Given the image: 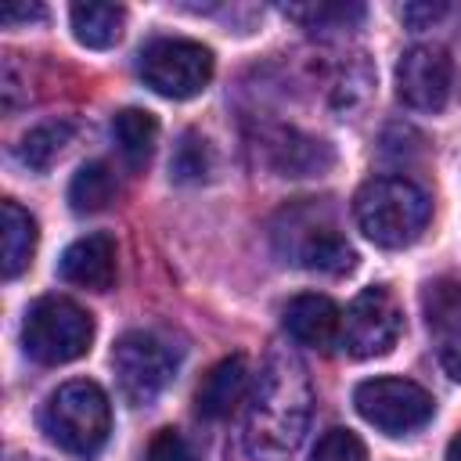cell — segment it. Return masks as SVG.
<instances>
[{"label":"cell","mask_w":461,"mask_h":461,"mask_svg":"<svg viewBox=\"0 0 461 461\" xmlns=\"http://www.w3.org/2000/svg\"><path fill=\"white\" fill-rule=\"evenodd\" d=\"M285 220H288V227L277 230V241L288 238L281 245V252L292 263L317 270V274H335V277L349 274L357 267L353 245L339 234V227L331 220H317L313 209H292V212H285Z\"/></svg>","instance_id":"obj_9"},{"label":"cell","mask_w":461,"mask_h":461,"mask_svg":"<svg viewBox=\"0 0 461 461\" xmlns=\"http://www.w3.org/2000/svg\"><path fill=\"white\" fill-rule=\"evenodd\" d=\"M18 461H36V457H18Z\"/></svg>","instance_id":"obj_28"},{"label":"cell","mask_w":461,"mask_h":461,"mask_svg":"<svg viewBox=\"0 0 461 461\" xmlns=\"http://www.w3.org/2000/svg\"><path fill=\"white\" fill-rule=\"evenodd\" d=\"M443 11H447V4H407L403 7V22L414 25V29H421L425 22H436Z\"/></svg>","instance_id":"obj_26"},{"label":"cell","mask_w":461,"mask_h":461,"mask_svg":"<svg viewBox=\"0 0 461 461\" xmlns=\"http://www.w3.org/2000/svg\"><path fill=\"white\" fill-rule=\"evenodd\" d=\"M72 137H76V122H68V119H61V122H43V126H36V130H29V133L22 137L18 158H22V166L43 173V169H50V166L61 158V151L72 144Z\"/></svg>","instance_id":"obj_19"},{"label":"cell","mask_w":461,"mask_h":461,"mask_svg":"<svg viewBox=\"0 0 461 461\" xmlns=\"http://www.w3.org/2000/svg\"><path fill=\"white\" fill-rule=\"evenodd\" d=\"M112 371H115L119 393L130 403L148 407L173 382V375H176V353L158 335H151V331H126L112 346Z\"/></svg>","instance_id":"obj_7"},{"label":"cell","mask_w":461,"mask_h":461,"mask_svg":"<svg viewBox=\"0 0 461 461\" xmlns=\"http://www.w3.org/2000/svg\"><path fill=\"white\" fill-rule=\"evenodd\" d=\"M40 425H43L47 439L58 443L65 454L94 457L112 432V407L97 382L72 378L47 396V403L40 411Z\"/></svg>","instance_id":"obj_3"},{"label":"cell","mask_w":461,"mask_h":461,"mask_svg":"<svg viewBox=\"0 0 461 461\" xmlns=\"http://www.w3.org/2000/svg\"><path fill=\"white\" fill-rule=\"evenodd\" d=\"M421 310L425 324L436 339V357L443 371L461 382V281L454 277H432L421 288Z\"/></svg>","instance_id":"obj_11"},{"label":"cell","mask_w":461,"mask_h":461,"mask_svg":"<svg viewBox=\"0 0 461 461\" xmlns=\"http://www.w3.org/2000/svg\"><path fill=\"white\" fill-rule=\"evenodd\" d=\"M353 407L367 425H375L385 436H407L429 425L436 414L432 396L418 382L396 378V375H378L360 382L353 389Z\"/></svg>","instance_id":"obj_6"},{"label":"cell","mask_w":461,"mask_h":461,"mask_svg":"<svg viewBox=\"0 0 461 461\" xmlns=\"http://www.w3.org/2000/svg\"><path fill=\"white\" fill-rule=\"evenodd\" d=\"M68 18H72V32L83 47H94V50H104L112 43H119L122 36V25H126V11L119 4H72L68 7Z\"/></svg>","instance_id":"obj_17"},{"label":"cell","mask_w":461,"mask_h":461,"mask_svg":"<svg viewBox=\"0 0 461 461\" xmlns=\"http://www.w3.org/2000/svg\"><path fill=\"white\" fill-rule=\"evenodd\" d=\"M281 324L292 335V342L310 346V349H328V346L339 342L342 310L321 292H303V295H292L285 303Z\"/></svg>","instance_id":"obj_13"},{"label":"cell","mask_w":461,"mask_h":461,"mask_svg":"<svg viewBox=\"0 0 461 461\" xmlns=\"http://www.w3.org/2000/svg\"><path fill=\"white\" fill-rule=\"evenodd\" d=\"M137 72H140L144 86H151L155 94H162L169 101H187V97H198L209 86L212 50L202 47L198 40L162 36V40H151L140 50Z\"/></svg>","instance_id":"obj_5"},{"label":"cell","mask_w":461,"mask_h":461,"mask_svg":"<svg viewBox=\"0 0 461 461\" xmlns=\"http://www.w3.org/2000/svg\"><path fill=\"white\" fill-rule=\"evenodd\" d=\"M112 198H115V173L108 169V162H86L76 169L68 184V205L76 212H101L112 205Z\"/></svg>","instance_id":"obj_20"},{"label":"cell","mask_w":461,"mask_h":461,"mask_svg":"<svg viewBox=\"0 0 461 461\" xmlns=\"http://www.w3.org/2000/svg\"><path fill=\"white\" fill-rule=\"evenodd\" d=\"M94 342V317L65 299L43 295L25 310L22 321V346L36 364H68L79 360Z\"/></svg>","instance_id":"obj_4"},{"label":"cell","mask_w":461,"mask_h":461,"mask_svg":"<svg viewBox=\"0 0 461 461\" xmlns=\"http://www.w3.org/2000/svg\"><path fill=\"white\" fill-rule=\"evenodd\" d=\"M0 220H4V277L14 281L32 263V252H36V220L14 198H4Z\"/></svg>","instance_id":"obj_18"},{"label":"cell","mask_w":461,"mask_h":461,"mask_svg":"<svg viewBox=\"0 0 461 461\" xmlns=\"http://www.w3.org/2000/svg\"><path fill=\"white\" fill-rule=\"evenodd\" d=\"M432 202L421 184L407 176H371L353 198L360 234L382 249H407L429 227Z\"/></svg>","instance_id":"obj_2"},{"label":"cell","mask_w":461,"mask_h":461,"mask_svg":"<svg viewBox=\"0 0 461 461\" xmlns=\"http://www.w3.org/2000/svg\"><path fill=\"white\" fill-rule=\"evenodd\" d=\"M310 461H367V447H364V439H360L357 432H349V429H328V432L317 439Z\"/></svg>","instance_id":"obj_23"},{"label":"cell","mask_w":461,"mask_h":461,"mask_svg":"<svg viewBox=\"0 0 461 461\" xmlns=\"http://www.w3.org/2000/svg\"><path fill=\"white\" fill-rule=\"evenodd\" d=\"M292 22H299L310 32H335V29H353L364 18L360 4H285L281 7Z\"/></svg>","instance_id":"obj_21"},{"label":"cell","mask_w":461,"mask_h":461,"mask_svg":"<svg viewBox=\"0 0 461 461\" xmlns=\"http://www.w3.org/2000/svg\"><path fill=\"white\" fill-rule=\"evenodd\" d=\"M47 11L40 7V4H7L4 11H0V22L4 25H22V22H40Z\"/></svg>","instance_id":"obj_25"},{"label":"cell","mask_w":461,"mask_h":461,"mask_svg":"<svg viewBox=\"0 0 461 461\" xmlns=\"http://www.w3.org/2000/svg\"><path fill=\"white\" fill-rule=\"evenodd\" d=\"M447 461H461V432L450 439V447H447Z\"/></svg>","instance_id":"obj_27"},{"label":"cell","mask_w":461,"mask_h":461,"mask_svg":"<svg viewBox=\"0 0 461 461\" xmlns=\"http://www.w3.org/2000/svg\"><path fill=\"white\" fill-rule=\"evenodd\" d=\"M313 411L310 375L303 360L281 346L267 357L245 411V454L249 461H288L303 443Z\"/></svg>","instance_id":"obj_1"},{"label":"cell","mask_w":461,"mask_h":461,"mask_svg":"<svg viewBox=\"0 0 461 461\" xmlns=\"http://www.w3.org/2000/svg\"><path fill=\"white\" fill-rule=\"evenodd\" d=\"M267 148H270V166L281 176H313V173H324L335 158L324 140L295 130H277Z\"/></svg>","instance_id":"obj_15"},{"label":"cell","mask_w":461,"mask_h":461,"mask_svg":"<svg viewBox=\"0 0 461 461\" xmlns=\"http://www.w3.org/2000/svg\"><path fill=\"white\" fill-rule=\"evenodd\" d=\"M245 393H249V360L241 353H234V357L220 360L202 378V385L194 393V411L209 421H220L245 400Z\"/></svg>","instance_id":"obj_14"},{"label":"cell","mask_w":461,"mask_h":461,"mask_svg":"<svg viewBox=\"0 0 461 461\" xmlns=\"http://www.w3.org/2000/svg\"><path fill=\"white\" fill-rule=\"evenodd\" d=\"M450 58L436 43H414L396 61V94L414 112H439L450 97Z\"/></svg>","instance_id":"obj_10"},{"label":"cell","mask_w":461,"mask_h":461,"mask_svg":"<svg viewBox=\"0 0 461 461\" xmlns=\"http://www.w3.org/2000/svg\"><path fill=\"white\" fill-rule=\"evenodd\" d=\"M400 335H403V310L396 295L385 285H371L357 292L353 303L346 306L339 346L357 360H371V357L389 353Z\"/></svg>","instance_id":"obj_8"},{"label":"cell","mask_w":461,"mask_h":461,"mask_svg":"<svg viewBox=\"0 0 461 461\" xmlns=\"http://www.w3.org/2000/svg\"><path fill=\"white\" fill-rule=\"evenodd\" d=\"M112 137H115L119 155L126 158V166L144 169L151 151H155V140H158V119L144 108H122L112 119Z\"/></svg>","instance_id":"obj_16"},{"label":"cell","mask_w":461,"mask_h":461,"mask_svg":"<svg viewBox=\"0 0 461 461\" xmlns=\"http://www.w3.org/2000/svg\"><path fill=\"white\" fill-rule=\"evenodd\" d=\"M169 173H173V180H180V184H198V180H205V173H209V144H205L198 133L187 130V133L180 137L176 151H173Z\"/></svg>","instance_id":"obj_22"},{"label":"cell","mask_w":461,"mask_h":461,"mask_svg":"<svg viewBox=\"0 0 461 461\" xmlns=\"http://www.w3.org/2000/svg\"><path fill=\"white\" fill-rule=\"evenodd\" d=\"M144 461H202V457L180 429H158L144 450Z\"/></svg>","instance_id":"obj_24"},{"label":"cell","mask_w":461,"mask_h":461,"mask_svg":"<svg viewBox=\"0 0 461 461\" xmlns=\"http://www.w3.org/2000/svg\"><path fill=\"white\" fill-rule=\"evenodd\" d=\"M58 277L68 281V285L90 288V292L112 288V281H115V241H112V234L94 230V234L76 238L58 259Z\"/></svg>","instance_id":"obj_12"}]
</instances>
